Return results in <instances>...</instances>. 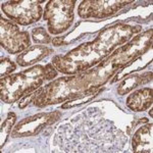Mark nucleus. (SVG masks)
I'll use <instances>...</instances> for the list:
<instances>
[{"mask_svg":"<svg viewBox=\"0 0 153 153\" xmlns=\"http://www.w3.org/2000/svg\"><path fill=\"white\" fill-rule=\"evenodd\" d=\"M152 80V71H148L143 75H134L126 80L118 86L117 88V94L118 95H125L127 93H130L132 90L137 88L139 85L146 84Z\"/></svg>","mask_w":153,"mask_h":153,"instance_id":"14","label":"nucleus"},{"mask_svg":"<svg viewBox=\"0 0 153 153\" xmlns=\"http://www.w3.org/2000/svg\"><path fill=\"white\" fill-rule=\"evenodd\" d=\"M32 39L36 44H50L52 43V38L49 36L46 30L42 27L34 29L32 31Z\"/></svg>","mask_w":153,"mask_h":153,"instance_id":"17","label":"nucleus"},{"mask_svg":"<svg viewBox=\"0 0 153 153\" xmlns=\"http://www.w3.org/2000/svg\"><path fill=\"white\" fill-rule=\"evenodd\" d=\"M39 93H40V88H38L36 91L30 93V94H28V95H26L23 98V100L19 102V107L21 108V109H24L25 107H27V106H28L31 102H34V100H35V98L38 96Z\"/></svg>","mask_w":153,"mask_h":153,"instance_id":"19","label":"nucleus"},{"mask_svg":"<svg viewBox=\"0 0 153 153\" xmlns=\"http://www.w3.org/2000/svg\"><path fill=\"white\" fill-rule=\"evenodd\" d=\"M149 114H150V117H152V115H153V110H152V109L149 111Z\"/></svg>","mask_w":153,"mask_h":153,"instance_id":"21","label":"nucleus"},{"mask_svg":"<svg viewBox=\"0 0 153 153\" xmlns=\"http://www.w3.org/2000/svg\"><path fill=\"white\" fill-rule=\"evenodd\" d=\"M0 68H1L0 76H1V78H4V76H8L9 74H11L12 71H16V65L9 58H2L0 60Z\"/></svg>","mask_w":153,"mask_h":153,"instance_id":"18","label":"nucleus"},{"mask_svg":"<svg viewBox=\"0 0 153 153\" xmlns=\"http://www.w3.org/2000/svg\"><path fill=\"white\" fill-rule=\"evenodd\" d=\"M133 1H101L86 0L79 5L78 14L82 19H105L111 16Z\"/></svg>","mask_w":153,"mask_h":153,"instance_id":"10","label":"nucleus"},{"mask_svg":"<svg viewBox=\"0 0 153 153\" xmlns=\"http://www.w3.org/2000/svg\"><path fill=\"white\" fill-rule=\"evenodd\" d=\"M16 113L9 112L8 114H7V117L5 118V120L2 123L1 131H0V133H1V148L3 146L4 143H5L8 135L10 134L11 128L13 127V124H14V122H16Z\"/></svg>","mask_w":153,"mask_h":153,"instance_id":"15","label":"nucleus"},{"mask_svg":"<svg viewBox=\"0 0 153 153\" xmlns=\"http://www.w3.org/2000/svg\"><path fill=\"white\" fill-rule=\"evenodd\" d=\"M61 117L60 111H52V112H43L38 113L33 117L24 118L23 120L14 126L11 132V137H27V136H34L41 132L44 128L47 126L54 124L56 120Z\"/></svg>","mask_w":153,"mask_h":153,"instance_id":"9","label":"nucleus"},{"mask_svg":"<svg viewBox=\"0 0 153 153\" xmlns=\"http://www.w3.org/2000/svg\"><path fill=\"white\" fill-rule=\"evenodd\" d=\"M96 90H98V88L91 87L84 73L76 76H63L53 81L45 87L40 88V93L33 103L38 107H45L51 104L75 99Z\"/></svg>","mask_w":153,"mask_h":153,"instance_id":"3","label":"nucleus"},{"mask_svg":"<svg viewBox=\"0 0 153 153\" xmlns=\"http://www.w3.org/2000/svg\"><path fill=\"white\" fill-rule=\"evenodd\" d=\"M63 39H65V37H56V38H54L52 40V43L54 46H59V45H65L66 44L65 42H63Z\"/></svg>","mask_w":153,"mask_h":153,"instance_id":"20","label":"nucleus"},{"mask_svg":"<svg viewBox=\"0 0 153 153\" xmlns=\"http://www.w3.org/2000/svg\"><path fill=\"white\" fill-rule=\"evenodd\" d=\"M56 76V68L52 63H48L45 66L36 65L22 73L1 78V100L5 103L16 102L40 88L45 81L52 80Z\"/></svg>","mask_w":153,"mask_h":153,"instance_id":"2","label":"nucleus"},{"mask_svg":"<svg viewBox=\"0 0 153 153\" xmlns=\"http://www.w3.org/2000/svg\"><path fill=\"white\" fill-rule=\"evenodd\" d=\"M75 0H51L46 4L43 19L48 23V31L59 35L68 31L75 19Z\"/></svg>","mask_w":153,"mask_h":153,"instance_id":"6","label":"nucleus"},{"mask_svg":"<svg viewBox=\"0 0 153 153\" xmlns=\"http://www.w3.org/2000/svg\"><path fill=\"white\" fill-rule=\"evenodd\" d=\"M52 52V49L46 47V46H32L29 49H27L25 52L19 54L16 57V62L21 66H29L42 60V59L45 58L46 56H48L49 54H51Z\"/></svg>","mask_w":153,"mask_h":153,"instance_id":"12","label":"nucleus"},{"mask_svg":"<svg viewBox=\"0 0 153 153\" xmlns=\"http://www.w3.org/2000/svg\"><path fill=\"white\" fill-rule=\"evenodd\" d=\"M1 46L7 52L16 54L26 50L30 46V36L26 31H21L13 22L0 16Z\"/></svg>","mask_w":153,"mask_h":153,"instance_id":"8","label":"nucleus"},{"mask_svg":"<svg viewBox=\"0 0 153 153\" xmlns=\"http://www.w3.org/2000/svg\"><path fill=\"white\" fill-rule=\"evenodd\" d=\"M105 57L93 47L92 42L79 45L65 55L55 56L52 65L57 71L66 75H79L93 68Z\"/></svg>","mask_w":153,"mask_h":153,"instance_id":"4","label":"nucleus"},{"mask_svg":"<svg viewBox=\"0 0 153 153\" xmlns=\"http://www.w3.org/2000/svg\"><path fill=\"white\" fill-rule=\"evenodd\" d=\"M101 91H102V89H98V90L92 91V92L86 94V96L83 95V96H80V97L76 98V99H71L70 101H66L65 104L61 106V108H62V109H66V108H71L76 105H81V104H83V103L88 102V101L92 100L93 98L96 97V96L99 94Z\"/></svg>","mask_w":153,"mask_h":153,"instance_id":"16","label":"nucleus"},{"mask_svg":"<svg viewBox=\"0 0 153 153\" xmlns=\"http://www.w3.org/2000/svg\"><path fill=\"white\" fill-rule=\"evenodd\" d=\"M43 1H8L2 3V11L11 19V22L28 26L41 19L43 8L40 5Z\"/></svg>","mask_w":153,"mask_h":153,"instance_id":"7","label":"nucleus"},{"mask_svg":"<svg viewBox=\"0 0 153 153\" xmlns=\"http://www.w3.org/2000/svg\"><path fill=\"white\" fill-rule=\"evenodd\" d=\"M153 91L151 88H143L132 93L127 99V105L133 111H144L152 105Z\"/></svg>","mask_w":153,"mask_h":153,"instance_id":"11","label":"nucleus"},{"mask_svg":"<svg viewBox=\"0 0 153 153\" xmlns=\"http://www.w3.org/2000/svg\"><path fill=\"white\" fill-rule=\"evenodd\" d=\"M152 129L153 125H146L140 128L133 137V151L152 152Z\"/></svg>","mask_w":153,"mask_h":153,"instance_id":"13","label":"nucleus"},{"mask_svg":"<svg viewBox=\"0 0 153 153\" xmlns=\"http://www.w3.org/2000/svg\"><path fill=\"white\" fill-rule=\"evenodd\" d=\"M142 31L140 26H129L124 23H117L101 30L92 45L106 58L118 45L127 43L136 34Z\"/></svg>","mask_w":153,"mask_h":153,"instance_id":"5","label":"nucleus"},{"mask_svg":"<svg viewBox=\"0 0 153 153\" xmlns=\"http://www.w3.org/2000/svg\"><path fill=\"white\" fill-rule=\"evenodd\" d=\"M152 32L153 30L150 29L137 35L129 43L110 53L99 65L85 71L90 85L99 88L123 66L146 52L152 45Z\"/></svg>","mask_w":153,"mask_h":153,"instance_id":"1","label":"nucleus"}]
</instances>
